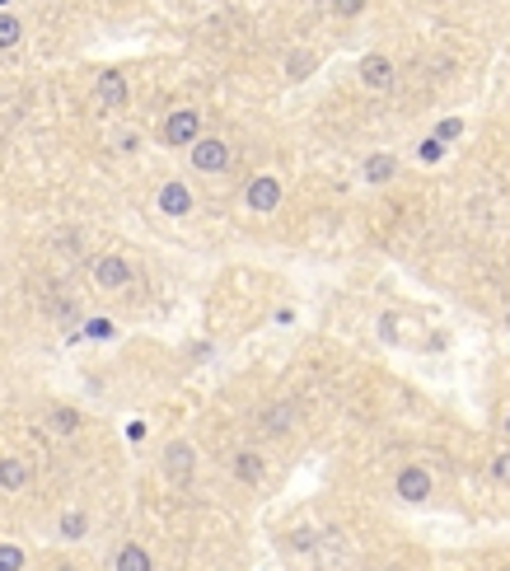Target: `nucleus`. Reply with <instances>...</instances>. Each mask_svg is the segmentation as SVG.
<instances>
[{
    "instance_id": "1",
    "label": "nucleus",
    "mask_w": 510,
    "mask_h": 571,
    "mask_svg": "<svg viewBox=\"0 0 510 571\" xmlns=\"http://www.w3.org/2000/svg\"><path fill=\"white\" fill-rule=\"evenodd\" d=\"M188 155H192V169L197 174H225L230 169V146L220 136H197L192 146H188Z\"/></svg>"
},
{
    "instance_id": "2",
    "label": "nucleus",
    "mask_w": 510,
    "mask_h": 571,
    "mask_svg": "<svg viewBox=\"0 0 510 571\" xmlns=\"http://www.w3.org/2000/svg\"><path fill=\"white\" fill-rule=\"evenodd\" d=\"M197 136H201L197 108H174V113L165 117V127H159V141H165V146H192Z\"/></svg>"
},
{
    "instance_id": "3",
    "label": "nucleus",
    "mask_w": 510,
    "mask_h": 571,
    "mask_svg": "<svg viewBox=\"0 0 510 571\" xmlns=\"http://www.w3.org/2000/svg\"><path fill=\"white\" fill-rule=\"evenodd\" d=\"M243 207L258 211V216L276 211V207H281V178H276V174H258V178L249 183V192H243Z\"/></svg>"
},
{
    "instance_id": "4",
    "label": "nucleus",
    "mask_w": 510,
    "mask_h": 571,
    "mask_svg": "<svg viewBox=\"0 0 510 571\" xmlns=\"http://www.w3.org/2000/svg\"><path fill=\"white\" fill-rule=\"evenodd\" d=\"M94 286L98 291H127L132 286V262L117 258V253H104L94 262Z\"/></svg>"
},
{
    "instance_id": "5",
    "label": "nucleus",
    "mask_w": 510,
    "mask_h": 571,
    "mask_svg": "<svg viewBox=\"0 0 510 571\" xmlns=\"http://www.w3.org/2000/svg\"><path fill=\"white\" fill-rule=\"evenodd\" d=\"M165 473H169V482H188L197 473V450L188 440H169L165 445Z\"/></svg>"
},
{
    "instance_id": "6",
    "label": "nucleus",
    "mask_w": 510,
    "mask_h": 571,
    "mask_svg": "<svg viewBox=\"0 0 510 571\" xmlns=\"http://www.w3.org/2000/svg\"><path fill=\"white\" fill-rule=\"evenodd\" d=\"M127 75H122V71H98V80H94V98H98V104H104V108H122V104H127Z\"/></svg>"
},
{
    "instance_id": "7",
    "label": "nucleus",
    "mask_w": 510,
    "mask_h": 571,
    "mask_svg": "<svg viewBox=\"0 0 510 571\" xmlns=\"http://www.w3.org/2000/svg\"><path fill=\"white\" fill-rule=\"evenodd\" d=\"M361 80H365L370 89H389V85H394V61L384 56V52L361 56Z\"/></svg>"
},
{
    "instance_id": "8",
    "label": "nucleus",
    "mask_w": 510,
    "mask_h": 571,
    "mask_svg": "<svg viewBox=\"0 0 510 571\" xmlns=\"http://www.w3.org/2000/svg\"><path fill=\"white\" fill-rule=\"evenodd\" d=\"M398 497L403 501H426V497H431V473H426V468H403V473H398Z\"/></svg>"
},
{
    "instance_id": "9",
    "label": "nucleus",
    "mask_w": 510,
    "mask_h": 571,
    "mask_svg": "<svg viewBox=\"0 0 510 571\" xmlns=\"http://www.w3.org/2000/svg\"><path fill=\"white\" fill-rule=\"evenodd\" d=\"M159 211L165 216H188L192 211V192L183 188V183H165V188H159Z\"/></svg>"
},
{
    "instance_id": "10",
    "label": "nucleus",
    "mask_w": 510,
    "mask_h": 571,
    "mask_svg": "<svg viewBox=\"0 0 510 571\" xmlns=\"http://www.w3.org/2000/svg\"><path fill=\"white\" fill-rule=\"evenodd\" d=\"M113 567H117V571H155L150 553H146L140 543H122V548H117V558H113Z\"/></svg>"
},
{
    "instance_id": "11",
    "label": "nucleus",
    "mask_w": 510,
    "mask_h": 571,
    "mask_svg": "<svg viewBox=\"0 0 510 571\" xmlns=\"http://www.w3.org/2000/svg\"><path fill=\"white\" fill-rule=\"evenodd\" d=\"M262 473H268V464H262L258 450H239V455H234V478H239V482L253 487V482H262Z\"/></svg>"
},
{
    "instance_id": "12",
    "label": "nucleus",
    "mask_w": 510,
    "mask_h": 571,
    "mask_svg": "<svg viewBox=\"0 0 510 571\" xmlns=\"http://www.w3.org/2000/svg\"><path fill=\"white\" fill-rule=\"evenodd\" d=\"M29 464L24 459H0V487H5V492H24L29 487Z\"/></svg>"
},
{
    "instance_id": "13",
    "label": "nucleus",
    "mask_w": 510,
    "mask_h": 571,
    "mask_svg": "<svg viewBox=\"0 0 510 571\" xmlns=\"http://www.w3.org/2000/svg\"><path fill=\"white\" fill-rule=\"evenodd\" d=\"M394 174H398L394 155H370V159H365V178H370V183H389Z\"/></svg>"
},
{
    "instance_id": "14",
    "label": "nucleus",
    "mask_w": 510,
    "mask_h": 571,
    "mask_svg": "<svg viewBox=\"0 0 510 571\" xmlns=\"http://www.w3.org/2000/svg\"><path fill=\"white\" fill-rule=\"evenodd\" d=\"M85 534H89V516L80 511V506L61 516V539H85Z\"/></svg>"
},
{
    "instance_id": "15",
    "label": "nucleus",
    "mask_w": 510,
    "mask_h": 571,
    "mask_svg": "<svg viewBox=\"0 0 510 571\" xmlns=\"http://www.w3.org/2000/svg\"><path fill=\"white\" fill-rule=\"evenodd\" d=\"M19 38H24V24L14 14H0V47H14Z\"/></svg>"
},
{
    "instance_id": "16",
    "label": "nucleus",
    "mask_w": 510,
    "mask_h": 571,
    "mask_svg": "<svg viewBox=\"0 0 510 571\" xmlns=\"http://www.w3.org/2000/svg\"><path fill=\"white\" fill-rule=\"evenodd\" d=\"M0 571H24V548H19V543H0Z\"/></svg>"
},
{
    "instance_id": "17",
    "label": "nucleus",
    "mask_w": 510,
    "mask_h": 571,
    "mask_svg": "<svg viewBox=\"0 0 510 571\" xmlns=\"http://www.w3.org/2000/svg\"><path fill=\"white\" fill-rule=\"evenodd\" d=\"M262 426H268L272 436H276V431H285V426H291V407H272V413L262 417Z\"/></svg>"
},
{
    "instance_id": "18",
    "label": "nucleus",
    "mask_w": 510,
    "mask_h": 571,
    "mask_svg": "<svg viewBox=\"0 0 510 571\" xmlns=\"http://www.w3.org/2000/svg\"><path fill=\"white\" fill-rule=\"evenodd\" d=\"M310 71H314V56H310V52H295V56H291V75L300 80V75H310Z\"/></svg>"
},
{
    "instance_id": "19",
    "label": "nucleus",
    "mask_w": 510,
    "mask_h": 571,
    "mask_svg": "<svg viewBox=\"0 0 510 571\" xmlns=\"http://www.w3.org/2000/svg\"><path fill=\"white\" fill-rule=\"evenodd\" d=\"M52 422L61 426V431H75V426H80V417L71 413V407H56V413H52Z\"/></svg>"
},
{
    "instance_id": "20",
    "label": "nucleus",
    "mask_w": 510,
    "mask_h": 571,
    "mask_svg": "<svg viewBox=\"0 0 510 571\" xmlns=\"http://www.w3.org/2000/svg\"><path fill=\"white\" fill-rule=\"evenodd\" d=\"M333 10H337L342 19H356V14L365 10V0H333Z\"/></svg>"
},
{
    "instance_id": "21",
    "label": "nucleus",
    "mask_w": 510,
    "mask_h": 571,
    "mask_svg": "<svg viewBox=\"0 0 510 571\" xmlns=\"http://www.w3.org/2000/svg\"><path fill=\"white\" fill-rule=\"evenodd\" d=\"M492 478L497 482H510V455H497L492 459Z\"/></svg>"
},
{
    "instance_id": "22",
    "label": "nucleus",
    "mask_w": 510,
    "mask_h": 571,
    "mask_svg": "<svg viewBox=\"0 0 510 571\" xmlns=\"http://www.w3.org/2000/svg\"><path fill=\"white\" fill-rule=\"evenodd\" d=\"M89 337H113V328H108V319H94V323H89Z\"/></svg>"
},
{
    "instance_id": "23",
    "label": "nucleus",
    "mask_w": 510,
    "mask_h": 571,
    "mask_svg": "<svg viewBox=\"0 0 510 571\" xmlns=\"http://www.w3.org/2000/svg\"><path fill=\"white\" fill-rule=\"evenodd\" d=\"M421 159H440V141H426V146H421Z\"/></svg>"
},
{
    "instance_id": "24",
    "label": "nucleus",
    "mask_w": 510,
    "mask_h": 571,
    "mask_svg": "<svg viewBox=\"0 0 510 571\" xmlns=\"http://www.w3.org/2000/svg\"><path fill=\"white\" fill-rule=\"evenodd\" d=\"M506 436H510V417H506Z\"/></svg>"
},
{
    "instance_id": "25",
    "label": "nucleus",
    "mask_w": 510,
    "mask_h": 571,
    "mask_svg": "<svg viewBox=\"0 0 510 571\" xmlns=\"http://www.w3.org/2000/svg\"><path fill=\"white\" fill-rule=\"evenodd\" d=\"M506 323H510V310H506Z\"/></svg>"
}]
</instances>
